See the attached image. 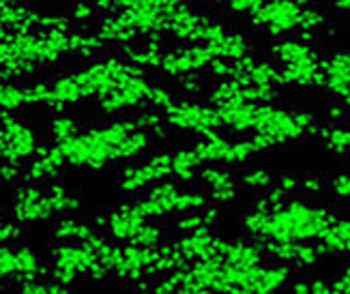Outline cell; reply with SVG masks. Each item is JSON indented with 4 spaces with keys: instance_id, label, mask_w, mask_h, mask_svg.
Segmentation results:
<instances>
[{
    "instance_id": "1",
    "label": "cell",
    "mask_w": 350,
    "mask_h": 294,
    "mask_svg": "<svg viewBox=\"0 0 350 294\" xmlns=\"http://www.w3.org/2000/svg\"><path fill=\"white\" fill-rule=\"evenodd\" d=\"M58 144L65 170L103 172L114 165H125L144 157L157 144L155 135L138 127L133 116L110 118L90 129H82Z\"/></svg>"
},
{
    "instance_id": "2",
    "label": "cell",
    "mask_w": 350,
    "mask_h": 294,
    "mask_svg": "<svg viewBox=\"0 0 350 294\" xmlns=\"http://www.w3.org/2000/svg\"><path fill=\"white\" fill-rule=\"evenodd\" d=\"M125 56H97L84 60L80 67L54 75L50 82L48 107L52 112H69L73 107L97 105L112 90L125 84L133 73H138Z\"/></svg>"
},
{
    "instance_id": "3",
    "label": "cell",
    "mask_w": 350,
    "mask_h": 294,
    "mask_svg": "<svg viewBox=\"0 0 350 294\" xmlns=\"http://www.w3.org/2000/svg\"><path fill=\"white\" fill-rule=\"evenodd\" d=\"M71 30H30L0 39V80L35 82L71 58Z\"/></svg>"
},
{
    "instance_id": "4",
    "label": "cell",
    "mask_w": 350,
    "mask_h": 294,
    "mask_svg": "<svg viewBox=\"0 0 350 294\" xmlns=\"http://www.w3.org/2000/svg\"><path fill=\"white\" fill-rule=\"evenodd\" d=\"M336 219V211L318 202V198H308L303 193L291 196L284 204L269 211L262 239L286 243L318 241Z\"/></svg>"
},
{
    "instance_id": "5",
    "label": "cell",
    "mask_w": 350,
    "mask_h": 294,
    "mask_svg": "<svg viewBox=\"0 0 350 294\" xmlns=\"http://www.w3.org/2000/svg\"><path fill=\"white\" fill-rule=\"evenodd\" d=\"M161 114L168 131L183 137L198 140L213 131H221L215 107L198 97H176Z\"/></svg>"
},
{
    "instance_id": "6",
    "label": "cell",
    "mask_w": 350,
    "mask_h": 294,
    "mask_svg": "<svg viewBox=\"0 0 350 294\" xmlns=\"http://www.w3.org/2000/svg\"><path fill=\"white\" fill-rule=\"evenodd\" d=\"M168 178H172V148H153L144 157L120 168L116 187L123 196L135 198Z\"/></svg>"
},
{
    "instance_id": "7",
    "label": "cell",
    "mask_w": 350,
    "mask_h": 294,
    "mask_svg": "<svg viewBox=\"0 0 350 294\" xmlns=\"http://www.w3.org/2000/svg\"><path fill=\"white\" fill-rule=\"evenodd\" d=\"M303 9H306L303 0H262L247 15V22L254 30L271 39L293 37L299 33Z\"/></svg>"
},
{
    "instance_id": "8",
    "label": "cell",
    "mask_w": 350,
    "mask_h": 294,
    "mask_svg": "<svg viewBox=\"0 0 350 294\" xmlns=\"http://www.w3.org/2000/svg\"><path fill=\"white\" fill-rule=\"evenodd\" d=\"M213 54L206 45L196 43V45H176V48H165L161 54L159 73L168 80L176 82L180 77L191 75V73H204L211 65Z\"/></svg>"
},
{
    "instance_id": "9",
    "label": "cell",
    "mask_w": 350,
    "mask_h": 294,
    "mask_svg": "<svg viewBox=\"0 0 350 294\" xmlns=\"http://www.w3.org/2000/svg\"><path fill=\"white\" fill-rule=\"evenodd\" d=\"M3 129L7 133V146H5V159L3 161H13V163L26 165L43 146L39 131L35 129L33 122L24 116L9 114L3 122Z\"/></svg>"
},
{
    "instance_id": "10",
    "label": "cell",
    "mask_w": 350,
    "mask_h": 294,
    "mask_svg": "<svg viewBox=\"0 0 350 294\" xmlns=\"http://www.w3.org/2000/svg\"><path fill=\"white\" fill-rule=\"evenodd\" d=\"M198 185L206 191L208 202L217 206L234 204L241 191L237 172L232 168H226V165H213V163L202 165L200 174H198Z\"/></svg>"
},
{
    "instance_id": "11",
    "label": "cell",
    "mask_w": 350,
    "mask_h": 294,
    "mask_svg": "<svg viewBox=\"0 0 350 294\" xmlns=\"http://www.w3.org/2000/svg\"><path fill=\"white\" fill-rule=\"evenodd\" d=\"M95 222L103 228L105 235L116 243H129L135 232L146 224V219L138 213V209L133 206L131 200L129 202L118 204L110 213L101 215V217H97Z\"/></svg>"
},
{
    "instance_id": "12",
    "label": "cell",
    "mask_w": 350,
    "mask_h": 294,
    "mask_svg": "<svg viewBox=\"0 0 350 294\" xmlns=\"http://www.w3.org/2000/svg\"><path fill=\"white\" fill-rule=\"evenodd\" d=\"M206 48L211 50L213 58H221V60H228V63H234V60L252 54V41L245 33L226 30L221 37L206 43Z\"/></svg>"
},
{
    "instance_id": "13",
    "label": "cell",
    "mask_w": 350,
    "mask_h": 294,
    "mask_svg": "<svg viewBox=\"0 0 350 294\" xmlns=\"http://www.w3.org/2000/svg\"><path fill=\"white\" fill-rule=\"evenodd\" d=\"M202 159L198 157L196 148L189 146H178L172 148V178L183 185H193L198 183V174L202 170Z\"/></svg>"
},
{
    "instance_id": "14",
    "label": "cell",
    "mask_w": 350,
    "mask_h": 294,
    "mask_svg": "<svg viewBox=\"0 0 350 294\" xmlns=\"http://www.w3.org/2000/svg\"><path fill=\"white\" fill-rule=\"evenodd\" d=\"M325 256H350V219H336L318 239Z\"/></svg>"
},
{
    "instance_id": "15",
    "label": "cell",
    "mask_w": 350,
    "mask_h": 294,
    "mask_svg": "<svg viewBox=\"0 0 350 294\" xmlns=\"http://www.w3.org/2000/svg\"><path fill=\"white\" fill-rule=\"evenodd\" d=\"M18 245V271H15V284L28 282V280H39V277L48 275V267H45L43 258L33 245L28 243H15Z\"/></svg>"
},
{
    "instance_id": "16",
    "label": "cell",
    "mask_w": 350,
    "mask_h": 294,
    "mask_svg": "<svg viewBox=\"0 0 350 294\" xmlns=\"http://www.w3.org/2000/svg\"><path fill=\"white\" fill-rule=\"evenodd\" d=\"M30 107L28 88L24 82L0 80V110L9 114H20Z\"/></svg>"
},
{
    "instance_id": "17",
    "label": "cell",
    "mask_w": 350,
    "mask_h": 294,
    "mask_svg": "<svg viewBox=\"0 0 350 294\" xmlns=\"http://www.w3.org/2000/svg\"><path fill=\"white\" fill-rule=\"evenodd\" d=\"M103 48L105 45L101 43V39L93 33V30H86V28L71 30V54H73V58H78L84 63V60L101 56Z\"/></svg>"
},
{
    "instance_id": "18",
    "label": "cell",
    "mask_w": 350,
    "mask_h": 294,
    "mask_svg": "<svg viewBox=\"0 0 350 294\" xmlns=\"http://www.w3.org/2000/svg\"><path fill=\"white\" fill-rule=\"evenodd\" d=\"M80 131H82V127H80L78 118L71 116L69 112H54L48 122V133L52 137V142H65Z\"/></svg>"
},
{
    "instance_id": "19",
    "label": "cell",
    "mask_w": 350,
    "mask_h": 294,
    "mask_svg": "<svg viewBox=\"0 0 350 294\" xmlns=\"http://www.w3.org/2000/svg\"><path fill=\"white\" fill-rule=\"evenodd\" d=\"M165 241H168V226L161 222H146L129 241L131 245L148 247V250H157Z\"/></svg>"
},
{
    "instance_id": "20",
    "label": "cell",
    "mask_w": 350,
    "mask_h": 294,
    "mask_svg": "<svg viewBox=\"0 0 350 294\" xmlns=\"http://www.w3.org/2000/svg\"><path fill=\"white\" fill-rule=\"evenodd\" d=\"M237 176H239L241 187H245L254 193H265L269 187L275 185V176H273V172L267 168H247V170H243V172H239Z\"/></svg>"
},
{
    "instance_id": "21",
    "label": "cell",
    "mask_w": 350,
    "mask_h": 294,
    "mask_svg": "<svg viewBox=\"0 0 350 294\" xmlns=\"http://www.w3.org/2000/svg\"><path fill=\"white\" fill-rule=\"evenodd\" d=\"M15 271H18V245L0 243V284L13 282Z\"/></svg>"
},
{
    "instance_id": "22",
    "label": "cell",
    "mask_w": 350,
    "mask_h": 294,
    "mask_svg": "<svg viewBox=\"0 0 350 294\" xmlns=\"http://www.w3.org/2000/svg\"><path fill=\"white\" fill-rule=\"evenodd\" d=\"M69 18L73 24H80L82 28L99 18V11L95 7V0H75L69 9Z\"/></svg>"
},
{
    "instance_id": "23",
    "label": "cell",
    "mask_w": 350,
    "mask_h": 294,
    "mask_svg": "<svg viewBox=\"0 0 350 294\" xmlns=\"http://www.w3.org/2000/svg\"><path fill=\"white\" fill-rule=\"evenodd\" d=\"M260 3L262 0H211V5L224 9L230 15H237V18H247Z\"/></svg>"
},
{
    "instance_id": "24",
    "label": "cell",
    "mask_w": 350,
    "mask_h": 294,
    "mask_svg": "<svg viewBox=\"0 0 350 294\" xmlns=\"http://www.w3.org/2000/svg\"><path fill=\"white\" fill-rule=\"evenodd\" d=\"M24 181V165L13 161H0V187H18Z\"/></svg>"
},
{
    "instance_id": "25",
    "label": "cell",
    "mask_w": 350,
    "mask_h": 294,
    "mask_svg": "<svg viewBox=\"0 0 350 294\" xmlns=\"http://www.w3.org/2000/svg\"><path fill=\"white\" fill-rule=\"evenodd\" d=\"M299 191L308 198H321L327 191V185L318 174H306V176H301Z\"/></svg>"
},
{
    "instance_id": "26",
    "label": "cell",
    "mask_w": 350,
    "mask_h": 294,
    "mask_svg": "<svg viewBox=\"0 0 350 294\" xmlns=\"http://www.w3.org/2000/svg\"><path fill=\"white\" fill-rule=\"evenodd\" d=\"M329 191L340 202H350V172H340L338 176H333L329 183Z\"/></svg>"
},
{
    "instance_id": "27",
    "label": "cell",
    "mask_w": 350,
    "mask_h": 294,
    "mask_svg": "<svg viewBox=\"0 0 350 294\" xmlns=\"http://www.w3.org/2000/svg\"><path fill=\"white\" fill-rule=\"evenodd\" d=\"M22 228L24 226L7 217V213H0V243H18L22 237Z\"/></svg>"
},
{
    "instance_id": "28",
    "label": "cell",
    "mask_w": 350,
    "mask_h": 294,
    "mask_svg": "<svg viewBox=\"0 0 350 294\" xmlns=\"http://www.w3.org/2000/svg\"><path fill=\"white\" fill-rule=\"evenodd\" d=\"M15 290L22 294H50V282L45 280V277H39V280H28V282L15 284Z\"/></svg>"
},
{
    "instance_id": "29",
    "label": "cell",
    "mask_w": 350,
    "mask_h": 294,
    "mask_svg": "<svg viewBox=\"0 0 350 294\" xmlns=\"http://www.w3.org/2000/svg\"><path fill=\"white\" fill-rule=\"evenodd\" d=\"M275 185H280V187L286 191V193H295V191H299V185H301V176L299 174H295V172H284V174H280L278 178H275Z\"/></svg>"
},
{
    "instance_id": "30",
    "label": "cell",
    "mask_w": 350,
    "mask_h": 294,
    "mask_svg": "<svg viewBox=\"0 0 350 294\" xmlns=\"http://www.w3.org/2000/svg\"><path fill=\"white\" fill-rule=\"evenodd\" d=\"M310 294H333V286L329 277H323V275L310 277Z\"/></svg>"
},
{
    "instance_id": "31",
    "label": "cell",
    "mask_w": 350,
    "mask_h": 294,
    "mask_svg": "<svg viewBox=\"0 0 350 294\" xmlns=\"http://www.w3.org/2000/svg\"><path fill=\"white\" fill-rule=\"evenodd\" d=\"M288 292H297V294H310V277H299V280H291V284L286 286Z\"/></svg>"
},
{
    "instance_id": "32",
    "label": "cell",
    "mask_w": 350,
    "mask_h": 294,
    "mask_svg": "<svg viewBox=\"0 0 350 294\" xmlns=\"http://www.w3.org/2000/svg\"><path fill=\"white\" fill-rule=\"evenodd\" d=\"M331 7L338 15H350V0H331Z\"/></svg>"
},
{
    "instance_id": "33",
    "label": "cell",
    "mask_w": 350,
    "mask_h": 294,
    "mask_svg": "<svg viewBox=\"0 0 350 294\" xmlns=\"http://www.w3.org/2000/svg\"><path fill=\"white\" fill-rule=\"evenodd\" d=\"M9 206H11V198L0 189V213H9Z\"/></svg>"
},
{
    "instance_id": "34",
    "label": "cell",
    "mask_w": 350,
    "mask_h": 294,
    "mask_svg": "<svg viewBox=\"0 0 350 294\" xmlns=\"http://www.w3.org/2000/svg\"><path fill=\"white\" fill-rule=\"evenodd\" d=\"M13 3H30V0H0V5H13ZM50 3H56V0H50Z\"/></svg>"
},
{
    "instance_id": "35",
    "label": "cell",
    "mask_w": 350,
    "mask_h": 294,
    "mask_svg": "<svg viewBox=\"0 0 350 294\" xmlns=\"http://www.w3.org/2000/svg\"><path fill=\"white\" fill-rule=\"evenodd\" d=\"M306 5H318V3H331V0H303Z\"/></svg>"
},
{
    "instance_id": "36",
    "label": "cell",
    "mask_w": 350,
    "mask_h": 294,
    "mask_svg": "<svg viewBox=\"0 0 350 294\" xmlns=\"http://www.w3.org/2000/svg\"><path fill=\"white\" fill-rule=\"evenodd\" d=\"M0 288H5V284H0Z\"/></svg>"
}]
</instances>
